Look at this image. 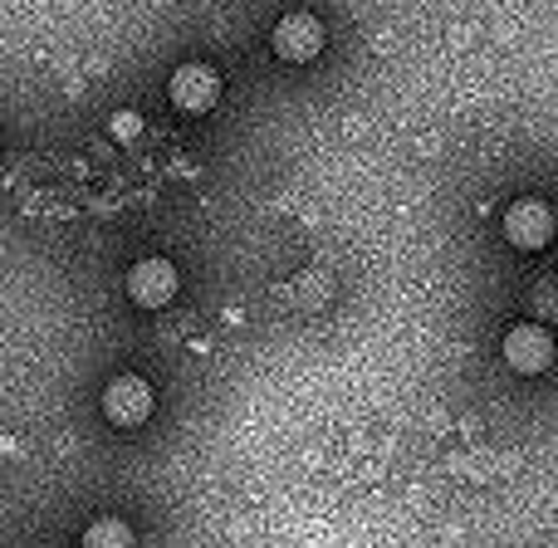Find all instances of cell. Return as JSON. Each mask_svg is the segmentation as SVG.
<instances>
[{
  "label": "cell",
  "instance_id": "6da1fadb",
  "mask_svg": "<svg viewBox=\"0 0 558 548\" xmlns=\"http://www.w3.org/2000/svg\"><path fill=\"white\" fill-rule=\"evenodd\" d=\"M554 231H558V216L539 196H520V202H510V211H505V241H510L514 251H544V245L554 241Z\"/></svg>",
  "mask_w": 558,
  "mask_h": 548
},
{
  "label": "cell",
  "instance_id": "7a4b0ae2",
  "mask_svg": "<svg viewBox=\"0 0 558 548\" xmlns=\"http://www.w3.org/2000/svg\"><path fill=\"white\" fill-rule=\"evenodd\" d=\"M153 406H157L153 382L137 373H118L113 382L104 387V416L113 426H143L147 416H153Z\"/></svg>",
  "mask_w": 558,
  "mask_h": 548
},
{
  "label": "cell",
  "instance_id": "3957f363",
  "mask_svg": "<svg viewBox=\"0 0 558 548\" xmlns=\"http://www.w3.org/2000/svg\"><path fill=\"white\" fill-rule=\"evenodd\" d=\"M270 45L289 64H308V59L324 49V25H318V15H308V10H289V15L275 20Z\"/></svg>",
  "mask_w": 558,
  "mask_h": 548
},
{
  "label": "cell",
  "instance_id": "277c9868",
  "mask_svg": "<svg viewBox=\"0 0 558 548\" xmlns=\"http://www.w3.org/2000/svg\"><path fill=\"white\" fill-rule=\"evenodd\" d=\"M500 353H505V363H510L514 373L534 377V373H544V367L554 363V338H549V328L544 324H514L510 333H505Z\"/></svg>",
  "mask_w": 558,
  "mask_h": 548
},
{
  "label": "cell",
  "instance_id": "5b68a950",
  "mask_svg": "<svg viewBox=\"0 0 558 548\" xmlns=\"http://www.w3.org/2000/svg\"><path fill=\"white\" fill-rule=\"evenodd\" d=\"M167 94H172V103L182 108V113H211L216 103H221V74H216L211 64H182L172 74V88H167Z\"/></svg>",
  "mask_w": 558,
  "mask_h": 548
},
{
  "label": "cell",
  "instance_id": "8992f818",
  "mask_svg": "<svg viewBox=\"0 0 558 548\" xmlns=\"http://www.w3.org/2000/svg\"><path fill=\"white\" fill-rule=\"evenodd\" d=\"M128 299H133L137 308H167L177 299V270L162 260V255L137 260L133 270H128Z\"/></svg>",
  "mask_w": 558,
  "mask_h": 548
},
{
  "label": "cell",
  "instance_id": "52a82bcc",
  "mask_svg": "<svg viewBox=\"0 0 558 548\" xmlns=\"http://www.w3.org/2000/svg\"><path fill=\"white\" fill-rule=\"evenodd\" d=\"M84 544L88 548H123V544H133V529H128L123 520H98L84 529Z\"/></svg>",
  "mask_w": 558,
  "mask_h": 548
},
{
  "label": "cell",
  "instance_id": "ba28073f",
  "mask_svg": "<svg viewBox=\"0 0 558 548\" xmlns=\"http://www.w3.org/2000/svg\"><path fill=\"white\" fill-rule=\"evenodd\" d=\"M108 133H113L118 143H133V137L143 133V118H137V113H118L113 123H108Z\"/></svg>",
  "mask_w": 558,
  "mask_h": 548
}]
</instances>
